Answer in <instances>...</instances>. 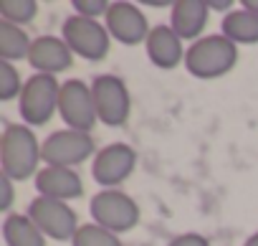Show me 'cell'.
I'll list each match as a JSON object with an SVG mask.
<instances>
[{"instance_id":"obj_1","label":"cell","mask_w":258,"mask_h":246,"mask_svg":"<svg viewBox=\"0 0 258 246\" xmlns=\"http://www.w3.org/2000/svg\"><path fill=\"white\" fill-rule=\"evenodd\" d=\"M238 61V48L223 33L203 36L185 51V66L198 79H215L228 74Z\"/></svg>"},{"instance_id":"obj_2","label":"cell","mask_w":258,"mask_h":246,"mask_svg":"<svg viewBox=\"0 0 258 246\" xmlns=\"http://www.w3.org/2000/svg\"><path fill=\"white\" fill-rule=\"evenodd\" d=\"M41 145L36 135L23 125H11L3 135V175L11 180H26L38 175Z\"/></svg>"},{"instance_id":"obj_3","label":"cell","mask_w":258,"mask_h":246,"mask_svg":"<svg viewBox=\"0 0 258 246\" xmlns=\"http://www.w3.org/2000/svg\"><path fill=\"white\" fill-rule=\"evenodd\" d=\"M58 96H61V86H58L56 76H51V74L31 76L21 91L23 119L28 125H46L53 117V112H58Z\"/></svg>"},{"instance_id":"obj_4","label":"cell","mask_w":258,"mask_h":246,"mask_svg":"<svg viewBox=\"0 0 258 246\" xmlns=\"http://www.w3.org/2000/svg\"><path fill=\"white\" fill-rule=\"evenodd\" d=\"M91 216L99 226L119 233V231H129L135 228L140 221V206L121 190H101L99 195H94L91 201Z\"/></svg>"},{"instance_id":"obj_5","label":"cell","mask_w":258,"mask_h":246,"mask_svg":"<svg viewBox=\"0 0 258 246\" xmlns=\"http://www.w3.org/2000/svg\"><path fill=\"white\" fill-rule=\"evenodd\" d=\"M91 94H94V104H96V117L109 127H119L129 117V91L126 84L119 76L111 74H101L94 79L91 84Z\"/></svg>"},{"instance_id":"obj_6","label":"cell","mask_w":258,"mask_h":246,"mask_svg":"<svg viewBox=\"0 0 258 246\" xmlns=\"http://www.w3.org/2000/svg\"><path fill=\"white\" fill-rule=\"evenodd\" d=\"M63 41L69 43V48L74 54H79L81 59L89 61H99L109 54V31L96 23L94 18H84V16H71L63 23Z\"/></svg>"},{"instance_id":"obj_7","label":"cell","mask_w":258,"mask_h":246,"mask_svg":"<svg viewBox=\"0 0 258 246\" xmlns=\"http://www.w3.org/2000/svg\"><path fill=\"white\" fill-rule=\"evenodd\" d=\"M58 112H61L63 122L69 125V130L89 132L99 119L91 86H86L79 79L63 81L61 84V96H58Z\"/></svg>"},{"instance_id":"obj_8","label":"cell","mask_w":258,"mask_h":246,"mask_svg":"<svg viewBox=\"0 0 258 246\" xmlns=\"http://www.w3.org/2000/svg\"><path fill=\"white\" fill-rule=\"evenodd\" d=\"M89 155H94V140L89 132L79 130H58L48 135V140L41 145V158L48 165L58 168H74L84 163Z\"/></svg>"},{"instance_id":"obj_9","label":"cell","mask_w":258,"mask_h":246,"mask_svg":"<svg viewBox=\"0 0 258 246\" xmlns=\"http://www.w3.org/2000/svg\"><path fill=\"white\" fill-rule=\"evenodd\" d=\"M28 216L31 221L43 231V236H51L56 241H66L76 236V231L81 228L76 223V213L69 208V203L63 201H56V198H43L38 195L31 208H28Z\"/></svg>"},{"instance_id":"obj_10","label":"cell","mask_w":258,"mask_h":246,"mask_svg":"<svg viewBox=\"0 0 258 246\" xmlns=\"http://www.w3.org/2000/svg\"><path fill=\"white\" fill-rule=\"evenodd\" d=\"M104 18H106V31L126 46H137L142 41L147 43V38L152 33L145 13L132 3H111Z\"/></svg>"},{"instance_id":"obj_11","label":"cell","mask_w":258,"mask_h":246,"mask_svg":"<svg viewBox=\"0 0 258 246\" xmlns=\"http://www.w3.org/2000/svg\"><path fill=\"white\" fill-rule=\"evenodd\" d=\"M135 165H137V153L129 145L116 142V145L104 147L96 155L91 173H94L96 183H101L106 188H114V185H119L121 180H126L129 175H132Z\"/></svg>"},{"instance_id":"obj_12","label":"cell","mask_w":258,"mask_h":246,"mask_svg":"<svg viewBox=\"0 0 258 246\" xmlns=\"http://www.w3.org/2000/svg\"><path fill=\"white\" fill-rule=\"evenodd\" d=\"M36 188L43 198H56V201H74L84 193L81 175L74 168H58V165H46L36 175Z\"/></svg>"},{"instance_id":"obj_13","label":"cell","mask_w":258,"mask_h":246,"mask_svg":"<svg viewBox=\"0 0 258 246\" xmlns=\"http://www.w3.org/2000/svg\"><path fill=\"white\" fill-rule=\"evenodd\" d=\"M71 56L74 51L69 48V43L58 36H41L31 43V54H28V61L36 71L41 74H58V71H66L71 66Z\"/></svg>"},{"instance_id":"obj_14","label":"cell","mask_w":258,"mask_h":246,"mask_svg":"<svg viewBox=\"0 0 258 246\" xmlns=\"http://www.w3.org/2000/svg\"><path fill=\"white\" fill-rule=\"evenodd\" d=\"M147 56L160 69H175L185 56L182 38L172 31V26H157L147 38Z\"/></svg>"},{"instance_id":"obj_15","label":"cell","mask_w":258,"mask_h":246,"mask_svg":"<svg viewBox=\"0 0 258 246\" xmlns=\"http://www.w3.org/2000/svg\"><path fill=\"white\" fill-rule=\"evenodd\" d=\"M210 6L203 0H180L172 3V31L180 38H198L208 23Z\"/></svg>"},{"instance_id":"obj_16","label":"cell","mask_w":258,"mask_h":246,"mask_svg":"<svg viewBox=\"0 0 258 246\" xmlns=\"http://www.w3.org/2000/svg\"><path fill=\"white\" fill-rule=\"evenodd\" d=\"M223 36L233 43H258V13L248 8L230 11L223 18Z\"/></svg>"},{"instance_id":"obj_17","label":"cell","mask_w":258,"mask_h":246,"mask_svg":"<svg viewBox=\"0 0 258 246\" xmlns=\"http://www.w3.org/2000/svg\"><path fill=\"white\" fill-rule=\"evenodd\" d=\"M3 236L8 246H46L43 231L31 221V216L11 213L3 223Z\"/></svg>"},{"instance_id":"obj_18","label":"cell","mask_w":258,"mask_h":246,"mask_svg":"<svg viewBox=\"0 0 258 246\" xmlns=\"http://www.w3.org/2000/svg\"><path fill=\"white\" fill-rule=\"evenodd\" d=\"M31 43L33 41H28L21 26H13L8 21L0 23V56H3V61H16V59L28 56Z\"/></svg>"},{"instance_id":"obj_19","label":"cell","mask_w":258,"mask_h":246,"mask_svg":"<svg viewBox=\"0 0 258 246\" xmlns=\"http://www.w3.org/2000/svg\"><path fill=\"white\" fill-rule=\"evenodd\" d=\"M74 246H121L119 236L99 223H86L76 231Z\"/></svg>"},{"instance_id":"obj_20","label":"cell","mask_w":258,"mask_h":246,"mask_svg":"<svg viewBox=\"0 0 258 246\" xmlns=\"http://www.w3.org/2000/svg\"><path fill=\"white\" fill-rule=\"evenodd\" d=\"M0 13H3V18L8 23L21 26V23H28L36 18L38 3L36 0H0Z\"/></svg>"},{"instance_id":"obj_21","label":"cell","mask_w":258,"mask_h":246,"mask_svg":"<svg viewBox=\"0 0 258 246\" xmlns=\"http://www.w3.org/2000/svg\"><path fill=\"white\" fill-rule=\"evenodd\" d=\"M21 91H23L21 89V74L16 71V66L11 61H0V96L13 99Z\"/></svg>"},{"instance_id":"obj_22","label":"cell","mask_w":258,"mask_h":246,"mask_svg":"<svg viewBox=\"0 0 258 246\" xmlns=\"http://www.w3.org/2000/svg\"><path fill=\"white\" fill-rule=\"evenodd\" d=\"M109 6L111 3H106V0H74V8L79 11V16L94 18V21H96V16H106Z\"/></svg>"},{"instance_id":"obj_23","label":"cell","mask_w":258,"mask_h":246,"mask_svg":"<svg viewBox=\"0 0 258 246\" xmlns=\"http://www.w3.org/2000/svg\"><path fill=\"white\" fill-rule=\"evenodd\" d=\"M170 246H210V243H208V238H203L200 233H185V236L172 238Z\"/></svg>"},{"instance_id":"obj_24","label":"cell","mask_w":258,"mask_h":246,"mask_svg":"<svg viewBox=\"0 0 258 246\" xmlns=\"http://www.w3.org/2000/svg\"><path fill=\"white\" fill-rule=\"evenodd\" d=\"M11 203H13V180L8 175H3V201H0V208L8 211Z\"/></svg>"},{"instance_id":"obj_25","label":"cell","mask_w":258,"mask_h":246,"mask_svg":"<svg viewBox=\"0 0 258 246\" xmlns=\"http://www.w3.org/2000/svg\"><path fill=\"white\" fill-rule=\"evenodd\" d=\"M208 6H210V11H213V8H215V11H228L233 3H230V0H223V3H208Z\"/></svg>"},{"instance_id":"obj_26","label":"cell","mask_w":258,"mask_h":246,"mask_svg":"<svg viewBox=\"0 0 258 246\" xmlns=\"http://www.w3.org/2000/svg\"><path fill=\"white\" fill-rule=\"evenodd\" d=\"M243 8H248V11L258 13V0H245V3H243Z\"/></svg>"},{"instance_id":"obj_27","label":"cell","mask_w":258,"mask_h":246,"mask_svg":"<svg viewBox=\"0 0 258 246\" xmlns=\"http://www.w3.org/2000/svg\"><path fill=\"white\" fill-rule=\"evenodd\" d=\"M243 246H258V233H253V236H250V238H248Z\"/></svg>"}]
</instances>
